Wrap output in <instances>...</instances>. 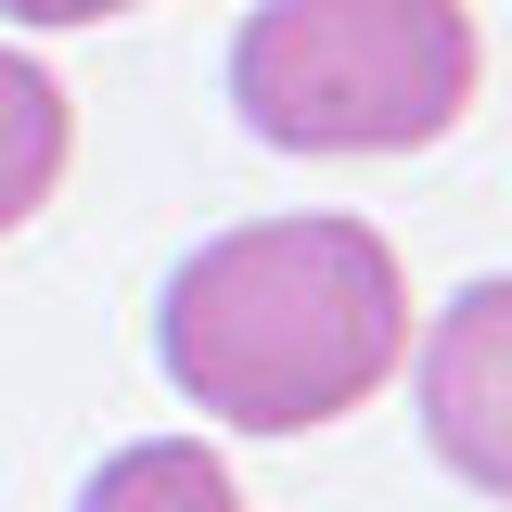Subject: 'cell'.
Returning a JSON list of instances; mask_svg holds the SVG:
<instances>
[{
  "instance_id": "5",
  "label": "cell",
  "mask_w": 512,
  "mask_h": 512,
  "mask_svg": "<svg viewBox=\"0 0 512 512\" xmlns=\"http://www.w3.org/2000/svg\"><path fill=\"white\" fill-rule=\"evenodd\" d=\"M77 512H244V487L205 436H141L77 487Z\"/></svg>"
},
{
  "instance_id": "2",
  "label": "cell",
  "mask_w": 512,
  "mask_h": 512,
  "mask_svg": "<svg viewBox=\"0 0 512 512\" xmlns=\"http://www.w3.org/2000/svg\"><path fill=\"white\" fill-rule=\"evenodd\" d=\"M461 0H256L231 39V103L269 154H423L474 103Z\"/></svg>"
},
{
  "instance_id": "4",
  "label": "cell",
  "mask_w": 512,
  "mask_h": 512,
  "mask_svg": "<svg viewBox=\"0 0 512 512\" xmlns=\"http://www.w3.org/2000/svg\"><path fill=\"white\" fill-rule=\"evenodd\" d=\"M64 154H77V116H64L52 64L0 52V231H26V218L52 205V180H64Z\"/></svg>"
},
{
  "instance_id": "6",
  "label": "cell",
  "mask_w": 512,
  "mask_h": 512,
  "mask_svg": "<svg viewBox=\"0 0 512 512\" xmlns=\"http://www.w3.org/2000/svg\"><path fill=\"white\" fill-rule=\"evenodd\" d=\"M13 26H103V13H128V0H0Z\"/></svg>"
},
{
  "instance_id": "1",
  "label": "cell",
  "mask_w": 512,
  "mask_h": 512,
  "mask_svg": "<svg viewBox=\"0 0 512 512\" xmlns=\"http://www.w3.org/2000/svg\"><path fill=\"white\" fill-rule=\"evenodd\" d=\"M154 359L192 410L244 436H308L372 410L384 372L410 359V282L372 218H244L180 256Z\"/></svg>"
},
{
  "instance_id": "3",
  "label": "cell",
  "mask_w": 512,
  "mask_h": 512,
  "mask_svg": "<svg viewBox=\"0 0 512 512\" xmlns=\"http://www.w3.org/2000/svg\"><path fill=\"white\" fill-rule=\"evenodd\" d=\"M423 436L461 487L512 500V282H461L423 333Z\"/></svg>"
}]
</instances>
